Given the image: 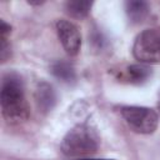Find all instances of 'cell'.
I'll return each mask as SVG.
<instances>
[{
	"mask_svg": "<svg viewBox=\"0 0 160 160\" xmlns=\"http://www.w3.org/2000/svg\"><path fill=\"white\" fill-rule=\"evenodd\" d=\"M0 102L2 115L9 122L16 124L29 118L30 110L24 94V82L18 74L9 72L2 78Z\"/></svg>",
	"mask_w": 160,
	"mask_h": 160,
	"instance_id": "cell-1",
	"label": "cell"
},
{
	"mask_svg": "<svg viewBox=\"0 0 160 160\" xmlns=\"http://www.w3.org/2000/svg\"><path fill=\"white\" fill-rule=\"evenodd\" d=\"M99 148L96 132L88 124H79L72 128L62 139L61 151L70 158H82L94 154Z\"/></svg>",
	"mask_w": 160,
	"mask_h": 160,
	"instance_id": "cell-2",
	"label": "cell"
},
{
	"mask_svg": "<svg viewBox=\"0 0 160 160\" xmlns=\"http://www.w3.org/2000/svg\"><path fill=\"white\" fill-rule=\"evenodd\" d=\"M132 55L146 65L160 62V28L142 30L134 41Z\"/></svg>",
	"mask_w": 160,
	"mask_h": 160,
	"instance_id": "cell-3",
	"label": "cell"
},
{
	"mask_svg": "<svg viewBox=\"0 0 160 160\" xmlns=\"http://www.w3.org/2000/svg\"><path fill=\"white\" fill-rule=\"evenodd\" d=\"M121 115L130 129L139 134H152L159 124L158 112L145 106H124Z\"/></svg>",
	"mask_w": 160,
	"mask_h": 160,
	"instance_id": "cell-4",
	"label": "cell"
},
{
	"mask_svg": "<svg viewBox=\"0 0 160 160\" xmlns=\"http://www.w3.org/2000/svg\"><path fill=\"white\" fill-rule=\"evenodd\" d=\"M56 32L64 50L70 55L75 56L80 51L81 46V35L79 28L68 20H58Z\"/></svg>",
	"mask_w": 160,
	"mask_h": 160,
	"instance_id": "cell-5",
	"label": "cell"
},
{
	"mask_svg": "<svg viewBox=\"0 0 160 160\" xmlns=\"http://www.w3.org/2000/svg\"><path fill=\"white\" fill-rule=\"evenodd\" d=\"M35 101L41 112L46 114L51 111L56 102V94L54 88L45 81L39 82L35 89Z\"/></svg>",
	"mask_w": 160,
	"mask_h": 160,
	"instance_id": "cell-6",
	"label": "cell"
},
{
	"mask_svg": "<svg viewBox=\"0 0 160 160\" xmlns=\"http://www.w3.org/2000/svg\"><path fill=\"white\" fill-rule=\"evenodd\" d=\"M125 10L128 14V18L131 22L139 24L141 22L150 11L149 4L142 0H130L125 2Z\"/></svg>",
	"mask_w": 160,
	"mask_h": 160,
	"instance_id": "cell-7",
	"label": "cell"
},
{
	"mask_svg": "<svg viewBox=\"0 0 160 160\" xmlns=\"http://www.w3.org/2000/svg\"><path fill=\"white\" fill-rule=\"evenodd\" d=\"M151 76V69L146 64H134L126 68L124 79L132 84H141Z\"/></svg>",
	"mask_w": 160,
	"mask_h": 160,
	"instance_id": "cell-8",
	"label": "cell"
},
{
	"mask_svg": "<svg viewBox=\"0 0 160 160\" xmlns=\"http://www.w3.org/2000/svg\"><path fill=\"white\" fill-rule=\"evenodd\" d=\"M50 71L56 79H59L62 82H72L75 80V78H76L74 66L70 62L62 61V60H59V61L54 62L51 65V70Z\"/></svg>",
	"mask_w": 160,
	"mask_h": 160,
	"instance_id": "cell-9",
	"label": "cell"
},
{
	"mask_svg": "<svg viewBox=\"0 0 160 160\" xmlns=\"http://www.w3.org/2000/svg\"><path fill=\"white\" fill-rule=\"evenodd\" d=\"M91 8H92V1H86V0H71L65 4L66 12L74 19L86 18Z\"/></svg>",
	"mask_w": 160,
	"mask_h": 160,
	"instance_id": "cell-10",
	"label": "cell"
},
{
	"mask_svg": "<svg viewBox=\"0 0 160 160\" xmlns=\"http://www.w3.org/2000/svg\"><path fill=\"white\" fill-rule=\"evenodd\" d=\"M11 28L10 25H8L4 20H1V28H0V36H6L8 32H10Z\"/></svg>",
	"mask_w": 160,
	"mask_h": 160,
	"instance_id": "cell-11",
	"label": "cell"
},
{
	"mask_svg": "<svg viewBox=\"0 0 160 160\" xmlns=\"http://www.w3.org/2000/svg\"><path fill=\"white\" fill-rule=\"evenodd\" d=\"M158 109H159V112H160V91H159V95H158Z\"/></svg>",
	"mask_w": 160,
	"mask_h": 160,
	"instance_id": "cell-12",
	"label": "cell"
},
{
	"mask_svg": "<svg viewBox=\"0 0 160 160\" xmlns=\"http://www.w3.org/2000/svg\"><path fill=\"white\" fill-rule=\"evenodd\" d=\"M79 160H110V159H79Z\"/></svg>",
	"mask_w": 160,
	"mask_h": 160,
	"instance_id": "cell-13",
	"label": "cell"
}]
</instances>
